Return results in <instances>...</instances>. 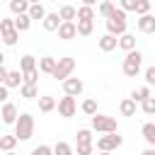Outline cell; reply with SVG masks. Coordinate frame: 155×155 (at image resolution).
I'll list each match as a JSON object with an SVG mask.
<instances>
[{"instance_id":"obj_1","label":"cell","mask_w":155,"mask_h":155,"mask_svg":"<svg viewBox=\"0 0 155 155\" xmlns=\"http://www.w3.org/2000/svg\"><path fill=\"white\" fill-rule=\"evenodd\" d=\"M140 65H143V53H140L138 48H133V51H128V53H126L121 70H124V75H126V78H136V75L140 73Z\"/></svg>"},{"instance_id":"obj_2","label":"cell","mask_w":155,"mask_h":155,"mask_svg":"<svg viewBox=\"0 0 155 155\" xmlns=\"http://www.w3.org/2000/svg\"><path fill=\"white\" fill-rule=\"evenodd\" d=\"M107 31L114 34V36H121L126 34V10H114L111 17H107Z\"/></svg>"},{"instance_id":"obj_3","label":"cell","mask_w":155,"mask_h":155,"mask_svg":"<svg viewBox=\"0 0 155 155\" xmlns=\"http://www.w3.org/2000/svg\"><path fill=\"white\" fill-rule=\"evenodd\" d=\"M15 136L19 140H29L34 136V116L31 114H19V119L15 124Z\"/></svg>"},{"instance_id":"obj_4","label":"cell","mask_w":155,"mask_h":155,"mask_svg":"<svg viewBox=\"0 0 155 155\" xmlns=\"http://www.w3.org/2000/svg\"><path fill=\"white\" fill-rule=\"evenodd\" d=\"M73 70H75V58H70V56H63V58H58V65H56V70L51 73V78H56V80H68L70 75H73Z\"/></svg>"},{"instance_id":"obj_5","label":"cell","mask_w":155,"mask_h":155,"mask_svg":"<svg viewBox=\"0 0 155 155\" xmlns=\"http://www.w3.org/2000/svg\"><path fill=\"white\" fill-rule=\"evenodd\" d=\"M121 143H124V138H121L116 131H111V133H104L102 138H97V150H99V153H102V150L111 153V150H116Z\"/></svg>"},{"instance_id":"obj_6","label":"cell","mask_w":155,"mask_h":155,"mask_svg":"<svg viewBox=\"0 0 155 155\" xmlns=\"http://www.w3.org/2000/svg\"><path fill=\"white\" fill-rule=\"evenodd\" d=\"M92 128L99 131V133H111V131H116V119L104 116V114H94L92 116Z\"/></svg>"},{"instance_id":"obj_7","label":"cell","mask_w":155,"mask_h":155,"mask_svg":"<svg viewBox=\"0 0 155 155\" xmlns=\"http://www.w3.org/2000/svg\"><path fill=\"white\" fill-rule=\"evenodd\" d=\"M75 109H78V104H75V97H73V94H65V97L58 102V114H61L63 119L75 116Z\"/></svg>"},{"instance_id":"obj_8","label":"cell","mask_w":155,"mask_h":155,"mask_svg":"<svg viewBox=\"0 0 155 155\" xmlns=\"http://www.w3.org/2000/svg\"><path fill=\"white\" fill-rule=\"evenodd\" d=\"M75 36H78V24H75V22H63V24L58 27V39L70 41V39H75Z\"/></svg>"},{"instance_id":"obj_9","label":"cell","mask_w":155,"mask_h":155,"mask_svg":"<svg viewBox=\"0 0 155 155\" xmlns=\"http://www.w3.org/2000/svg\"><path fill=\"white\" fill-rule=\"evenodd\" d=\"M82 87H85V85H82V80H80V78H73V75H70L68 80H63V90H65V94L78 97V94L82 92Z\"/></svg>"},{"instance_id":"obj_10","label":"cell","mask_w":155,"mask_h":155,"mask_svg":"<svg viewBox=\"0 0 155 155\" xmlns=\"http://www.w3.org/2000/svg\"><path fill=\"white\" fill-rule=\"evenodd\" d=\"M0 116H2V121H5V124H17V119H19V114H17V107H15L12 102H5V104H2V111H0Z\"/></svg>"},{"instance_id":"obj_11","label":"cell","mask_w":155,"mask_h":155,"mask_svg":"<svg viewBox=\"0 0 155 155\" xmlns=\"http://www.w3.org/2000/svg\"><path fill=\"white\" fill-rule=\"evenodd\" d=\"M138 31H143V34H155V17L148 12V15H140V19H138Z\"/></svg>"},{"instance_id":"obj_12","label":"cell","mask_w":155,"mask_h":155,"mask_svg":"<svg viewBox=\"0 0 155 155\" xmlns=\"http://www.w3.org/2000/svg\"><path fill=\"white\" fill-rule=\"evenodd\" d=\"M41 24H44V29H46V31H58V27L63 24V19H61V15H58V12H48V15H46V19H44Z\"/></svg>"},{"instance_id":"obj_13","label":"cell","mask_w":155,"mask_h":155,"mask_svg":"<svg viewBox=\"0 0 155 155\" xmlns=\"http://www.w3.org/2000/svg\"><path fill=\"white\" fill-rule=\"evenodd\" d=\"M119 46V36H114V34H104V36H99V48L104 51V53H109V51H114Z\"/></svg>"},{"instance_id":"obj_14","label":"cell","mask_w":155,"mask_h":155,"mask_svg":"<svg viewBox=\"0 0 155 155\" xmlns=\"http://www.w3.org/2000/svg\"><path fill=\"white\" fill-rule=\"evenodd\" d=\"M56 65H58V61H56L53 56H44V58L39 61V70L46 73V75H51V73L56 70Z\"/></svg>"},{"instance_id":"obj_15","label":"cell","mask_w":155,"mask_h":155,"mask_svg":"<svg viewBox=\"0 0 155 155\" xmlns=\"http://www.w3.org/2000/svg\"><path fill=\"white\" fill-rule=\"evenodd\" d=\"M56 107H58V102H56L51 94H44V97H39V111L48 114V111H53Z\"/></svg>"},{"instance_id":"obj_16","label":"cell","mask_w":155,"mask_h":155,"mask_svg":"<svg viewBox=\"0 0 155 155\" xmlns=\"http://www.w3.org/2000/svg\"><path fill=\"white\" fill-rule=\"evenodd\" d=\"M119 48H124L126 53H128V51H133V48H136V36H133V34H128V31H126V34H121V36H119Z\"/></svg>"},{"instance_id":"obj_17","label":"cell","mask_w":155,"mask_h":155,"mask_svg":"<svg viewBox=\"0 0 155 155\" xmlns=\"http://www.w3.org/2000/svg\"><path fill=\"white\" fill-rule=\"evenodd\" d=\"M22 82H24V73L10 70V75H7V80H5L2 85H7V87H22Z\"/></svg>"},{"instance_id":"obj_18","label":"cell","mask_w":155,"mask_h":155,"mask_svg":"<svg viewBox=\"0 0 155 155\" xmlns=\"http://www.w3.org/2000/svg\"><path fill=\"white\" fill-rule=\"evenodd\" d=\"M29 7H31L29 0H10V10H12V15H24V12H29Z\"/></svg>"},{"instance_id":"obj_19","label":"cell","mask_w":155,"mask_h":155,"mask_svg":"<svg viewBox=\"0 0 155 155\" xmlns=\"http://www.w3.org/2000/svg\"><path fill=\"white\" fill-rule=\"evenodd\" d=\"M94 31V19H78V34L80 36H90Z\"/></svg>"},{"instance_id":"obj_20","label":"cell","mask_w":155,"mask_h":155,"mask_svg":"<svg viewBox=\"0 0 155 155\" xmlns=\"http://www.w3.org/2000/svg\"><path fill=\"white\" fill-rule=\"evenodd\" d=\"M119 111H121L124 116H136V99H133V97L124 99V102L119 104Z\"/></svg>"},{"instance_id":"obj_21","label":"cell","mask_w":155,"mask_h":155,"mask_svg":"<svg viewBox=\"0 0 155 155\" xmlns=\"http://www.w3.org/2000/svg\"><path fill=\"white\" fill-rule=\"evenodd\" d=\"M58 15H61L63 22H73V19H78V10H75L73 5H63V7L58 10Z\"/></svg>"},{"instance_id":"obj_22","label":"cell","mask_w":155,"mask_h":155,"mask_svg":"<svg viewBox=\"0 0 155 155\" xmlns=\"http://www.w3.org/2000/svg\"><path fill=\"white\" fill-rule=\"evenodd\" d=\"M15 27H17L19 31H27V29L31 27V17H29V12H24V15H17V17H15Z\"/></svg>"},{"instance_id":"obj_23","label":"cell","mask_w":155,"mask_h":155,"mask_svg":"<svg viewBox=\"0 0 155 155\" xmlns=\"http://www.w3.org/2000/svg\"><path fill=\"white\" fill-rule=\"evenodd\" d=\"M19 94H22L24 99H34V97H39V90H36V85L22 82V87H19Z\"/></svg>"},{"instance_id":"obj_24","label":"cell","mask_w":155,"mask_h":155,"mask_svg":"<svg viewBox=\"0 0 155 155\" xmlns=\"http://www.w3.org/2000/svg\"><path fill=\"white\" fill-rule=\"evenodd\" d=\"M46 15H48V12L44 10V5H41V2H36V5H31V7H29V17H31V19H41V22H44V19H46Z\"/></svg>"},{"instance_id":"obj_25","label":"cell","mask_w":155,"mask_h":155,"mask_svg":"<svg viewBox=\"0 0 155 155\" xmlns=\"http://www.w3.org/2000/svg\"><path fill=\"white\" fill-rule=\"evenodd\" d=\"M140 133H143V138H145V143H150V145H155V124H143V128H140Z\"/></svg>"},{"instance_id":"obj_26","label":"cell","mask_w":155,"mask_h":155,"mask_svg":"<svg viewBox=\"0 0 155 155\" xmlns=\"http://www.w3.org/2000/svg\"><path fill=\"white\" fill-rule=\"evenodd\" d=\"M17 140H19L17 136H2V138H0V150L10 153V150H12L15 145H17Z\"/></svg>"},{"instance_id":"obj_27","label":"cell","mask_w":155,"mask_h":155,"mask_svg":"<svg viewBox=\"0 0 155 155\" xmlns=\"http://www.w3.org/2000/svg\"><path fill=\"white\" fill-rule=\"evenodd\" d=\"M17 39H19V29L2 31V41H5V46H15V44H17Z\"/></svg>"},{"instance_id":"obj_28","label":"cell","mask_w":155,"mask_h":155,"mask_svg":"<svg viewBox=\"0 0 155 155\" xmlns=\"http://www.w3.org/2000/svg\"><path fill=\"white\" fill-rule=\"evenodd\" d=\"M19 68H22V73H27V70H34L36 68V61H34V56H22V61H19Z\"/></svg>"},{"instance_id":"obj_29","label":"cell","mask_w":155,"mask_h":155,"mask_svg":"<svg viewBox=\"0 0 155 155\" xmlns=\"http://www.w3.org/2000/svg\"><path fill=\"white\" fill-rule=\"evenodd\" d=\"M114 10H116V7H114V2H104V0H102V2H99V7H97V12H99L102 17H111V15H114Z\"/></svg>"},{"instance_id":"obj_30","label":"cell","mask_w":155,"mask_h":155,"mask_svg":"<svg viewBox=\"0 0 155 155\" xmlns=\"http://www.w3.org/2000/svg\"><path fill=\"white\" fill-rule=\"evenodd\" d=\"M136 102H145L148 97H150V87L145 85V87H138V90H133V94H131Z\"/></svg>"},{"instance_id":"obj_31","label":"cell","mask_w":155,"mask_h":155,"mask_svg":"<svg viewBox=\"0 0 155 155\" xmlns=\"http://www.w3.org/2000/svg\"><path fill=\"white\" fill-rule=\"evenodd\" d=\"M53 155H73V148H70L65 140H58L56 148H53Z\"/></svg>"},{"instance_id":"obj_32","label":"cell","mask_w":155,"mask_h":155,"mask_svg":"<svg viewBox=\"0 0 155 155\" xmlns=\"http://www.w3.org/2000/svg\"><path fill=\"white\" fill-rule=\"evenodd\" d=\"M78 19H94V10H92L90 5L78 7Z\"/></svg>"},{"instance_id":"obj_33","label":"cell","mask_w":155,"mask_h":155,"mask_svg":"<svg viewBox=\"0 0 155 155\" xmlns=\"http://www.w3.org/2000/svg\"><path fill=\"white\" fill-rule=\"evenodd\" d=\"M82 111H85L87 116H94V114H97V102H94V99H85V102H82Z\"/></svg>"},{"instance_id":"obj_34","label":"cell","mask_w":155,"mask_h":155,"mask_svg":"<svg viewBox=\"0 0 155 155\" xmlns=\"http://www.w3.org/2000/svg\"><path fill=\"white\" fill-rule=\"evenodd\" d=\"M75 140H78V145H80V143H92V133H90V128H80L78 136H75Z\"/></svg>"},{"instance_id":"obj_35","label":"cell","mask_w":155,"mask_h":155,"mask_svg":"<svg viewBox=\"0 0 155 155\" xmlns=\"http://www.w3.org/2000/svg\"><path fill=\"white\" fill-rule=\"evenodd\" d=\"M140 109H143L145 114H150V116H155V97H148L145 102H140Z\"/></svg>"},{"instance_id":"obj_36","label":"cell","mask_w":155,"mask_h":155,"mask_svg":"<svg viewBox=\"0 0 155 155\" xmlns=\"http://www.w3.org/2000/svg\"><path fill=\"white\" fill-rule=\"evenodd\" d=\"M36 80H39V70H36V68L24 73V82H29V85H36Z\"/></svg>"},{"instance_id":"obj_37","label":"cell","mask_w":155,"mask_h":155,"mask_svg":"<svg viewBox=\"0 0 155 155\" xmlns=\"http://www.w3.org/2000/svg\"><path fill=\"white\" fill-rule=\"evenodd\" d=\"M136 12H138V15H148V12H150V0H138Z\"/></svg>"},{"instance_id":"obj_38","label":"cell","mask_w":155,"mask_h":155,"mask_svg":"<svg viewBox=\"0 0 155 155\" xmlns=\"http://www.w3.org/2000/svg\"><path fill=\"white\" fill-rule=\"evenodd\" d=\"M94 153V145L92 143H80L78 145V155H92Z\"/></svg>"},{"instance_id":"obj_39","label":"cell","mask_w":155,"mask_h":155,"mask_svg":"<svg viewBox=\"0 0 155 155\" xmlns=\"http://www.w3.org/2000/svg\"><path fill=\"white\" fill-rule=\"evenodd\" d=\"M29 155H53V148H48V145H36Z\"/></svg>"},{"instance_id":"obj_40","label":"cell","mask_w":155,"mask_h":155,"mask_svg":"<svg viewBox=\"0 0 155 155\" xmlns=\"http://www.w3.org/2000/svg\"><path fill=\"white\" fill-rule=\"evenodd\" d=\"M10 29H17L15 27V19H10V17L0 19V31H10Z\"/></svg>"},{"instance_id":"obj_41","label":"cell","mask_w":155,"mask_h":155,"mask_svg":"<svg viewBox=\"0 0 155 155\" xmlns=\"http://www.w3.org/2000/svg\"><path fill=\"white\" fill-rule=\"evenodd\" d=\"M119 2H121V10H126V12H136L138 0H119Z\"/></svg>"},{"instance_id":"obj_42","label":"cell","mask_w":155,"mask_h":155,"mask_svg":"<svg viewBox=\"0 0 155 155\" xmlns=\"http://www.w3.org/2000/svg\"><path fill=\"white\" fill-rule=\"evenodd\" d=\"M145 82H148V85H155V65H150V68L145 70Z\"/></svg>"},{"instance_id":"obj_43","label":"cell","mask_w":155,"mask_h":155,"mask_svg":"<svg viewBox=\"0 0 155 155\" xmlns=\"http://www.w3.org/2000/svg\"><path fill=\"white\" fill-rule=\"evenodd\" d=\"M7 90H10L7 85H2V87H0V99H2V102H7Z\"/></svg>"},{"instance_id":"obj_44","label":"cell","mask_w":155,"mask_h":155,"mask_svg":"<svg viewBox=\"0 0 155 155\" xmlns=\"http://www.w3.org/2000/svg\"><path fill=\"white\" fill-rule=\"evenodd\" d=\"M82 5H90V7H94V5H97V0H82Z\"/></svg>"},{"instance_id":"obj_45","label":"cell","mask_w":155,"mask_h":155,"mask_svg":"<svg viewBox=\"0 0 155 155\" xmlns=\"http://www.w3.org/2000/svg\"><path fill=\"white\" fill-rule=\"evenodd\" d=\"M140 155H155V148H148V150H143Z\"/></svg>"},{"instance_id":"obj_46","label":"cell","mask_w":155,"mask_h":155,"mask_svg":"<svg viewBox=\"0 0 155 155\" xmlns=\"http://www.w3.org/2000/svg\"><path fill=\"white\" fill-rule=\"evenodd\" d=\"M29 2H31V5H36V2H41V0H29Z\"/></svg>"},{"instance_id":"obj_47","label":"cell","mask_w":155,"mask_h":155,"mask_svg":"<svg viewBox=\"0 0 155 155\" xmlns=\"http://www.w3.org/2000/svg\"><path fill=\"white\" fill-rule=\"evenodd\" d=\"M99 155H111V153H107V150H102V153H99Z\"/></svg>"},{"instance_id":"obj_48","label":"cell","mask_w":155,"mask_h":155,"mask_svg":"<svg viewBox=\"0 0 155 155\" xmlns=\"http://www.w3.org/2000/svg\"><path fill=\"white\" fill-rule=\"evenodd\" d=\"M5 155H17V153H12V150H10V153H5Z\"/></svg>"},{"instance_id":"obj_49","label":"cell","mask_w":155,"mask_h":155,"mask_svg":"<svg viewBox=\"0 0 155 155\" xmlns=\"http://www.w3.org/2000/svg\"><path fill=\"white\" fill-rule=\"evenodd\" d=\"M104 2H114V0H104Z\"/></svg>"},{"instance_id":"obj_50","label":"cell","mask_w":155,"mask_h":155,"mask_svg":"<svg viewBox=\"0 0 155 155\" xmlns=\"http://www.w3.org/2000/svg\"><path fill=\"white\" fill-rule=\"evenodd\" d=\"M7 2H10V0H7Z\"/></svg>"}]
</instances>
